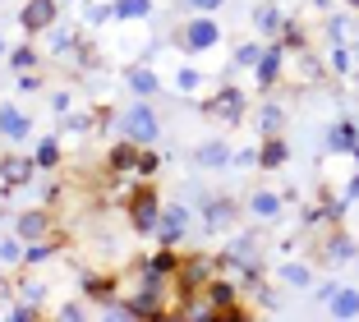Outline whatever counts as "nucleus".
Wrapping results in <instances>:
<instances>
[{"label": "nucleus", "mask_w": 359, "mask_h": 322, "mask_svg": "<svg viewBox=\"0 0 359 322\" xmlns=\"http://www.w3.org/2000/svg\"><path fill=\"white\" fill-rule=\"evenodd\" d=\"M125 134L134 138V143H152V138H157V115H152L148 102L125 111Z\"/></svg>", "instance_id": "obj_1"}, {"label": "nucleus", "mask_w": 359, "mask_h": 322, "mask_svg": "<svg viewBox=\"0 0 359 322\" xmlns=\"http://www.w3.org/2000/svg\"><path fill=\"white\" fill-rule=\"evenodd\" d=\"M217 37H222V28H217L212 19H194L189 28H184V46H189V51H208Z\"/></svg>", "instance_id": "obj_2"}, {"label": "nucleus", "mask_w": 359, "mask_h": 322, "mask_svg": "<svg viewBox=\"0 0 359 322\" xmlns=\"http://www.w3.org/2000/svg\"><path fill=\"white\" fill-rule=\"evenodd\" d=\"M184 226H189V208H166L157 217V235L166 239V244H175V239L184 235Z\"/></svg>", "instance_id": "obj_3"}, {"label": "nucleus", "mask_w": 359, "mask_h": 322, "mask_svg": "<svg viewBox=\"0 0 359 322\" xmlns=\"http://www.w3.org/2000/svg\"><path fill=\"white\" fill-rule=\"evenodd\" d=\"M19 19H23V28H28V32H37V28H46V23L55 19V5H51V0H28Z\"/></svg>", "instance_id": "obj_4"}, {"label": "nucleus", "mask_w": 359, "mask_h": 322, "mask_svg": "<svg viewBox=\"0 0 359 322\" xmlns=\"http://www.w3.org/2000/svg\"><path fill=\"white\" fill-rule=\"evenodd\" d=\"M327 304H332V313H337V318H355V313H359V290H350V286H337Z\"/></svg>", "instance_id": "obj_5"}, {"label": "nucleus", "mask_w": 359, "mask_h": 322, "mask_svg": "<svg viewBox=\"0 0 359 322\" xmlns=\"http://www.w3.org/2000/svg\"><path fill=\"white\" fill-rule=\"evenodd\" d=\"M0 134H5V138H23V134H28V120H23L14 106H0Z\"/></svg>", "instance_id": "obj_6"}, {"label": "nucleus", "mask_w": 359, "mask_h": 322, "mask_svg": "<svg viewBox=\"0 0 359 322\" xmlns=\"http://www.w3.org/2000/svg\"><path fill=\"white\" fill-rule=\"evenodd\" d=\"M157 217H161V212H157V203H152V194L134 203V226L138 230H157Z\"/></svg>", "instance_id": "obj_7"}, {"label": "nucleus", "mask_w": 359, "mask_h": 322, "mask_svg": "<svg viewBox=\"0 0 359 322\" xmlns=\"http://www.w3.org/2000/svg\"><path fill=\"white\" fill-rule=\"evenodd\" d=\"M0 175L10 180V185H23V180L32 175V161H23V156H5V161H0Z\"/></svg>", "instance_id": "obj_8"}, {"label": "nucleus", "mask_w": 359, "mask_h": 322, "mask_svg": "<svg viewBox=\"0 0 359 322\" xmlns=\"http://www.w3.org/2000/svg\"><path fill=\"white\" fill-rule=\"evenodd\" d=\"M276 65H281V51H276V46H272V51H263V55H258V83H276Z\"/></svg>", "instance_id": "obj_9"}, {"label": "nucleus", "mask_w": 359, "mask_h": 322, "mask_svg": "<svg viewBox=\"0 0 359 322\" xmlns=\"http://www.w3.org/2000/svg\"><path fill=\"white\" fill-rule=\"evenodd\" d=\"M152 10V0H116V19H143V14Z\"/></svg>", "instance_id": "obj_10"}, {"label": "nucleus", "mask_w": 359, "mask_h": 322, "mask_svg": "<svg viewBox=\"0 0 359 322\" xmlns=\"http://www.w3.org/2000/svg\"><path fill=\"white\" fill-rule=\"evenodd\" d=\"M42 230H46V217H42V212H23V217H19V235L23 239H37Z\"/></svg>", "instance_id": "obj_11"}, {"label": "nucleus", "mask_w": 359, "mask_h": 322, "mask_svg": "<svg viewBox=\"0 0 359 322\" xmlns=\"http://www.w3.org/2000/svg\"><path fill=\"white\" fill-rule=\"evenodd\" d=\"M198 161L203 166H226L231 152H226V143H208V147H198Z\"/></svg>", "instance_id": "obj_12"}, {"label": "nucleus", "mask_w": 359, "mask_h": 322, "mask_svg": "<svg viewBox=\"0 0 359 322\" xmlns=\"http://www.w3.org/2000/svg\"><path fill=\"white\" fill-rule=\"evenodd\" d=\"M276 212H281L276 194H254V217H276Z\"/></svg>", "instance_id": "obj_13"}, {"label": "nucleus", "mask_w": 359, "mask_h": 322, "mask_svg": "<svg viewBox=\"0 0 359 322\" xmlns=\"http://www.w3.org/2000/svg\"><path fill=\"white\" fill-rule=\"evenodd\" d=\"M327 143L337 147V152H346V147H355V125H337V129L327 134Z\"/></svg>", "instance_id": "obj_14"}, {"label": "nucleus", "mask_w": 359, "mask_h": 322, "mask_svg": "<svg viewBox=\"0 0 359 322\" xmlns=\"http://www.w3.org/2000/svg\"><path fill=\"white\" fill-rule=\"evenodd\" d=\"M129 83H134L138 88V93H157V74H152V69H134V74H129Z\"/></svg>", "instance_id": "obj_15"}, {"label": "nucleus", "mask_w": 359, "mask_h": 322, "mask_svg": "<svg viewBox=\"0 0 359 322\" xmlns=\"http://www.w3.org/2000/svg\"><path fill=\"white\" fill-rule=\"evenodd\" d=\"M226 221H231V203H212V208H208V226H212V230H222Z\"/></svg>", "instance_id": "obj_16"}, {"label": "nucleus", "mask_w": 359, "mask_h": 322, "mask_svg": "<svg viewBox=\"0 0 359 322\" xmlns=\"http://www.w3.org/2000/svg\"><path fill=\"white\" fill-rule=\"evenodd\" d=\"M281 276H285V286H295V290H299V286H309V267H299V262H285Z\"/></svg>", "instance_id": "obj_17"}, {"label": "nucleus", "mask_w": 359, "mask_h": 322, "mask_svg": "<svg viewBox=\"0 0 359 322\" xmlns=\"http://www.w3.org/2000/svg\"><path fill=\"white\" fill-rule=\"evenodd\" d=\"M51 244H37V239H32V244H28V249H23V258H28V262H46V258H51Z\"/></svg>", "instance_id": "obj_18"}, {"label": "nucleus", "mask_w": 359, "mask_h": 322, "mask_svg": "<svg viewBox=\"0 0 359 322\" xmlns=\"http://www.w3.org/2000/svg\"><path fill=\"white\" fill-rule=\"evenodd\" d=\"M285 161V143H267L263 147V166H281Z\"/></svg>", "instance_id": "obj_19"}, {"label": "nucleus", "mask_w": 359, "mask_h": 322, "mask_svg": "<svg viewBox=\"0 0 359 322\" xmlns=\"http://www.w3.org/2000/svg\"><path fill=\"white\" fill-rule=\"evenodd\" d=\"M23 249H19V239H0V262H19Z\"/></svg>", "instance_id": "obj_20"}, {"label": "nucleus", "mask_w": 359, "mask_h": 322, "mask_svg": "<svg viewBox=\"0 0 359 322\" xmlns=\"http://www.w3.org/2000/svg\"><path fill=\"white\" fill-rule=\"evenodd\" d=\"M254 23H258V28H267V32H272L281 19H276V10H272V5H263V10H254Z\"/></svg>", "instance_id": "obj_21"}, {"label": "nucleus", "mask_w": 359, "mask_h": 322, "mask_svg": "<svg viewBox=\"0 0 359 322\" xmlns=\"http://www.w3.org/2000/svg\"><path fill=\"white\" fill-rule=\"evenodd\" d=\"M327 253H332V262H346V258H350V239H341V235H337V239L327 244Z\"/></svg>", "instance_id": "obj_22"}, {"label": "nucleus", "mask_w": 359, "mask_h": 322, "mask_svg": "<svg viewBox=\"0 0 359 322\" xmlns=\"http://www.w3.org/2000/svg\"><path fill=\"white\" fill-rule=\"evenodd\" d=\"M55 156H60L55 143H42V147H37V166H55Z\"/></svg>", "instance_id": "obj_23"}, {"label": "nucleus", "mask_w": 359, "mask_h": 322, "mask_svg": "<svg viewBox=\"0 0 359 322\" xmlns=\"http://www.w3.org/2000/svg\"><path fill=\"white\" fill-rule=\"evenodd\" d=\"M175 83L184 88V93H189V88H198V74H194V69H180V79H175Z\"/></svg>", "instance_id": "obj_24"}, {"label": "nucleus", "mask_w": 359, "mask_h": 322, "mask_svg": "<svg viewBox=\"0 0 359 322\" xmlns=\"http://www.w3.org/2000/svg\"><path fill=\"white\" fill-rule=\"evenodd\" d=\"M240 65H258V46H240V55H235Z\"/></svg>", "instance_id": "obj_25"}, {"label": "nucleus", "mask_w": 359, "mask_h": 322, "mask_svg": "<svg viewBox=\"0 0 359 322\" xmlns=\"http://www.w3.org/2000/svg\"><path fill=\"white\" fill-rule=\"evenodd\" d=\"M189 5H194V10H203V14H212V10H222L226 0H189Z\"/></svg>", "instance_id": "obj_26"}, {"label": "nucleus", "mask_w": 359, "mask_h": 322, "mask_svg": "<svg viewBox=\"0 0 359 322\" xmlns=\"http://www.w3.org/2000/svg\"><path fill=\"white\" fill-rule=\"evenodd\" d=\"M263 125H267V129L281 125V111H276V106H267V111H263Z\"/></svg>", "instance_id": "obj_27"}, {"label": "nucleus", "mask_w": 359, "mask_h": 322, "mask_svg": "<svg viewBox=\"0 0 359 322\" xmlns=\"http://www.w3.org/2000/svg\"><path fill=\"white\" fill-rule=\"evenodd\" d=\"M23 300L37 304V300H42V286H37V281H32V286H23Z\"/></svg>", "instance_id": "obj_28"}, {"label": "nucleus", "mask_w": 359, "mask_h": 322, "mask_svg": "<svg viewBox=\"0 0 359 322\" xmlns=\"http://www.w3.org/2000/svg\"><path fill=\"white\" fill-rule=\"evenodd\" d=\"M0 51H5V42H0Z\"/></svg>", "instance_id": "obj_29"}, {"label": "nucleus", "mask_w": 359, "mask_h": 322, "mask_svg": "<svg viewBox=\"0 0 359 322\" xmlns=\"http://www.w3.org/2000/svg\"><path fill=\"white\" fill-rule=\"evenodd\" d=\"M350 5H359V0H350Z\"/></svg>", "instance_id": "obj_30"}]
</instances>
